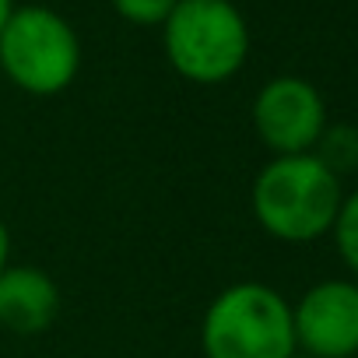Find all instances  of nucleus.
I'll list each match as a JSON object with an SVG mask.
<instances>
[{
	"label": "nucleus",
	"mask_w": 358,
	"mask_h": 358,
	"mask_svg": "<svg viewBox=\"0 0 358 358\" xmlns=\"http://www.w3.org/2000/svg\"><path fill=\"white\" fill-rule=\"evenodd\" d=\"M81 36L78 29L46 4L15 8L0 29V71L36 99L64 95L81 74Z\"/></svg>",
	"instance_id": "obj_4"
},
{
	"label": "nucleus",
	"mask_w": 358,
	"mask_h": 358,
	"mask_svg": "<svg viewBox=\"0 0 358 358\" xmlns=\"http://www.w3.org/2000/svg\"><path fill=\"white\" fill-rule=\"evenodd\" d=\"M204 358H292V302L264 281L222 288L201 316Z\"/></svg>",
	"instance_id": "obj_3"
},
{
	"label": "nucleus",
	"mask_w": 358,
	"mask_h": 358,
	"mask_svg": "<svg viewBox=\"0 0 358 358\" xmlns=\"http://www.w3.org/2000/svg\"><path fill=\"white\" fill-rule=\"evenodd\" d=\"M11 264V232H8V222L0 218V271Z\"/></svg>",
	"instance_id": "obj_11"
},
{
	"label": "nucleus",
	"mask_w": 358,
	"mask_h": 358,
	"mask_svg": "<svg viewBox=\"0 0 358 358\" xmlns=\"http://www.w3.org/2000/svg\"><path fill=\"white\" fill-rule=\"evenodd\" d=\"M344 201V179H337L313 151L271 158L250 187V211L257 225L288 246H306L330 236Z\"/></svg>",
	"instance_id": "obj_1"
},
{
	"label": "nucleus",
	"mask_w": 358,
	"mask_h": 358,
	"mask_svg": "<svg viewBox=\"0 0 358 358\" xmlns=\"http://www.w3.org/2000/svg\"><path fill=\"white\" fill-rule=\"evenodd\" d=\"M60 316V288L50 271L36 264H8L0 271V327L36 337Z\"/></svg>",
	"instance_id": "obj_7"
},
{
	"label": "nucleus",
	"mask_w": 358,
	"mask_h": 358,
	"mask_svg": "<svg viewBox=\"0 0 358 358\" xmlns=\"http://www.w3.org/2000/svg\"><path fill=\"white\" fill-rule=\"evenodd\" d=\"M313 155H316L337 179L358 172V127H355V123H327V130L320 134Z\"/></svg>",
	"instance_id": "obj_8"
},
{
	"label": "nucleus",
	"mask_w": 358,
	"mask_h": 358,
	"mask_svg": "<svg viewBox=\"0 0 358 358\" xmlns=\"http://www.w3.org/2000/svg\"><path fill=\"white\" fill-rule=\"evenodd\" d=\"M295 348L309 358L358 355V281L323 278L292 302Z\"/></svg>",
	"instance_id": "obj_6"
},
{
	"label": "nucleus",
	"mask_w": 358,
	"mask_h": 358,
	"mask_svg": "<svg viewBox=\"0 0 358 358\" xmlns=\"http://www.w3.org/2000/svg\"><path fill=\"white\" fill-rule=\"evenodd\" d=\"M250 123L260 144L278 155H309L327 130V102L320 88L299 74H278L260 85L250 106Z\"/></svg>",
	"instance_id": "obj_5"
},
{
	"label": "nucleus",
	"mask_w": 358,
	"mask_h": 358,
	"mask_svg": "<svg viewBox=\"0 0 358 358\" xmlns=\"http://www.w3.org/2000/svg\"><path fill=\"white\" fill-rule=\"evenodd\" d=\"M330 239H334V250H337L341 264L358 281V187L344 194V201L337 208V218H334V229H330Z\"/></svg>",
	"instance_id": "obj_9"
},
{
	"label": "nucleus",
	"mask_w": 358,
	"mask_h": 358,
	"mask_svg": "<svg viewBox=\"0 0 358 358\" xmlns=\"http://www.w3.org/2000/svg\"><path fill=\"white\" fill-rule=\"evenodd\" d=\"M250 22L232 0H179L162 25L169 67L201 88L232 81L250 60Z\"/></svg>",
	"instance_id": "obj_2"
},
{
	"label": "nucleus",
	"mask_w": 358,
	"mask_h": 358,
	"mask_svg": "<svg viewBox=\"0 0 358 358\" xmlns=\"http://www.w3.org/2000/svg\"><path fill=\"white\" fill-rule=\"evenodd\" d=\"M15 8H18L15 0H0V29L8 25V18H11V11H15Z\"/></svg>",
	"instance_id": "obj_12"
},
{
	"label": "nucleus",
	"mask_w": 358,
	"mask_h": 358,
	"mask_svg": "<svg viewBox=\"0 0 358 358\" xmlns=\"http://www.w3.org/2000/svg\"><path fill=\"white\" fill-rule=\"evenodd\" d=\"M113 11L137 29H162L179 0H109Z\"/></svg>",
	"instance_id": "obj_10"
},
{
	"label": "nucleus",
	"mask_w": 358,
	"mask_h": 358,
	"mask_svg": "<svg viewBox=\"0 0 358 358\" xmlns=\"http://www.w3.org/2000/svg\"><path fill=\"white\" fill-rule=\"evenodd\" d=\"M292 358H309V355H302V351H295V355H292Z\"/></svg>",
	"instance_id": "obj_13"
}]
</instances>
